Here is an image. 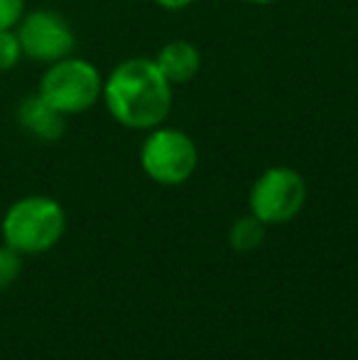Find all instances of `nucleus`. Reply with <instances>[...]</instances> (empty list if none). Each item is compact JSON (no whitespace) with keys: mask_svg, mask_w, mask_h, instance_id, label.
Masks as SVG:
<instances>
[{"mask_svg":"<svg viewBox=\"0 0 358 360\" xmlns=\"http://www.w3.org/2000/svg\"><path fill=\"white\" fill-rule=\"evenodd\" d=\"M250 3H260V5H265V3H275V0H250Z\"/></svg>","mask_w":358,"mask_h":360,"instance_id":"14","label":"nucleus"},{"mask_svg":"<svg viewBox=\"0 0 358 360\" xmlns=\"http://www.w3.org/2000/svg\"><path fill=\"white\" fill-rule=\"evenodd\" d=\"M265 223L260 218H255L253 214L243 216L231 226L229 231V243L236 252H253L263 245L265 240Z\"/></svg>","mask_w":358,"mask_h":360,"instance_id":"9","label":"nucleus"},{"mask_svg":"<svg viewBox=\"0 0 358 360\" xmlns=\"http://www.w3.org/2000/svg\"><path fill=\"white\" fill-rule=\"evenodd\" d=\"M3 240L20 255H42L62 240L67 214L52 196L32 194L18 199L3 216Z\"/></svg>","mask_w":358,"mask_h":360,"instance_id":"2","label":"nucleus"},{"mask_svg":"<svg viewBox=\"0 0 358 360\" xmlns=\"http://www.w3.org/2000/svg\"><path fill=\"white\" fill-rule=\"evenodd\" d=\"M37 94L64 115H77L89 110L103 94V79L98 69L87 59L64 57L47 64Z\"/></svg>","mask_w":358,"mask_h":360,"instance_id":"3","label":"nucleus"},{"mask_svg":"<svg viewBox=\"0 0 358 360\" xmlns=\"http://www.w3.org/2000/svg\"><path fill=\"white\" fill-rule=\"evenodd\" d=\"M64 118L67 115L59 113L54 105H49L39 94L25 96L18 105L20 128L27 135H32L34 140H42V143H57V140H62L64 130H67Z\"/></svg>","mask_w":358,"mask_h":360,"instance_id":"7","label":"nucleus"},{"mask_svg":"<svg viewBox=\"0 0 358 360\" xmlns=\"http://www.w3.org/2000/svg\"><path fill=\"white\" fill-rule=\"evenodd\" d=\"M155 3L165 10H184V8H189L194 0H155Z\"/></svg>","mask_w":358,"mask_h":360,"instance_id":"13","label":"nucleus"},{"mask_svg":"<svg viewBox=\"0 0 358 360\" xmlns=\"http://www.w3.org/2000/svg\"><path fill=\"white\" fill-rule=\"evenodd\" d=\"M307 201V184L300 172L290 167H270L250 189V214L265 226L292 221Z\"/></svg>","mask_w":358,"mask_h":360,"instance_id":"5","label":"nucleus"},{"mask_svg":"<svg viewBox=\"0 0 358 360\" xmlns=\"http://www.w3.org/2000/svg\"><path fill=\"white\" fill-rule=\"evenodd\" d=\"M23 59V47H20L18 32L13 30H0V72H10Z\"/></svg>","mask_w":358,"mask_h":360,"instance_id":"10","label":"nucleus"},{"mask_svg":"<svg viewBox=\"0 0 358 360\" xmlns=\"http://www.w3.org/2000/svg\"><path fill=\"white\" fill-rule=\"evenodd\" d=\"M106 108L130 130H153L170 115L172 84L155 59L135 57L118 64L103 84Z\"/></svg>","mask_w":358,"mask_h":360,"instance_id":"1","label":"nucleus"},{"mask_svg":"<svg viewBox=\"0 0 358 360\" xmlns=\"http://www.w3.org/2000/svg\"><path fill=\"white\" fill-rule=\"evenodd\" d=\"M15 32L23 47V57L39 64H54L64 57H72L77 47L72 25L54 10H34L23 15Z\"/></svg>","mask_w":358,"mask_h":360,"instance_id":"6","label":"nucleus"},{"mask_svg":"<svg viewBox=\"0 0 358 360\" xmlns=\"http://www.w3.org/2000/svg\"><path fill=\"white\" fill-rule=\"evenodd\" d=\"M23 272V255L10 245H0V289H8Z\"/></svg>","mask_w":358,"mask_h":360,"instance_id":"11","label":"nucleus"},{"mask_svg":"<svg viewBox=\"0 0 358 360\" xmlns=\"http://www.w3.org/2000/svg\"><path fill=\"white\" fill-rule=\"evenodd\" d=\"M145 174L162 186L184 184L196 169V147L177 128H160L148 135L140 152Z\"/></svg>","mask_w":358,"mask_h":360,"instance_id":"4","label":"nucleus"},{"mask_svg":"<svg viewBox=\"0 0 358 360\" xmlns=\"http://www.w3.org/2000/svg\"><path fill=\"white\" fill-rule=\"evenodd\" d=\"M25 15V0H0V30H13Z\"/></svg>","mask_w":358,"mask_h":360,"instance_id":"12","label":"nucleus"},{"mask_svg":"<svg viewBox=\"0 0 358 360\" xmlns=\"http://www.w3.org/2000/svg\"><path fill=\"white\" fill-rule=\"evenodd\" d=\"M158 67L160 72L165 74V79L170 84H186L196 76L201 67V54L199 49L191 42H184V39H174V42L165 44L158 54Z\"/></svg>","mask_w":358,"mask_h":360,"instance_id":"8","label":"nucleus"}]
</instances>
